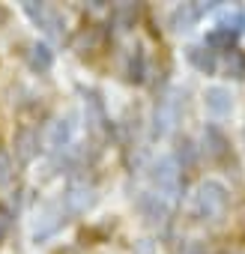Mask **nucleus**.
Wrapping results in <instances>:
<instances>
[{"instance_id": "f257e3e1", "label": "nucleus", "mask_w": 245, "mask_h": 254, "mask_svg": "<svg viewBox=\"0 0 245 254\" xmlns=\"http://www.w3.org/2000/svg\"><path fill=\"white\" fill-rule=\"evenodd\" d=\"M227 189L218 180H203L191 194V215L200 221H218L227 212Z\"/></svg>"}, {"instance_id": "f03ea898", "label": "nucleus", "mask_w": 245, "mask_h": 254, "mask_svg": "<svg viewBox=\"0 0 245 254\" xmlns=\"http://www.w3.org/2000/svg\"><path fill=\"white\" fill-rule=\"evenodd\" d=\"M24 12L33 18V24H36L42 33H48L51 39H63V33H66V18H63L54 6H48V3H24Z\"/></svg>"}, {"instance_id": "7ed1b4c3", "label": "nucleus", "mask_w": 245, "mask_h": 254, "mask_svg": "<svg viewBox=\"0 0 245 254\" xmlns=\"http://www.w3.org/2000/svg\"><path fill=\"white\" fill-rule=\"evenodd\" d=\"M153 186H156V191H159V194H156L159 200L180 194V171H177L174 159H165V162L156 165V171H153Z\"/></svg>"}, {"instance_id": "20e7f679", "label": "nucleus", "mask_w": 245, "mask_h": 254, "mask_svg": "<svg viewBox=\"0 0 245 254\" xmlns=\"http://www.w3.org/2000/svg\"><path fill=\"white\" fill-rule=\"evenodd\" d=\"M93 200H96V189L87 180H72L66 194H63V206L69 212H87L93 206Z\"/></svg>"}, {"instance_id": "39448f33", "label": "nucleus", "mask_w": 245, "mask_h": 254, "mask_svg": "<svg viewBox=\"0 0 245 254\" xmlns=\"http://www.w3.org/2000/svg\"><path fill=\"white\" fill-rule=\"evenodd\" d=\"M209 9H215V3H183V6L174 9L171 27H174L177 33H185V30H191V27L197 24V18H200L203 12H209Z\"/></svg>"}, {"instance_id": "423d86ee", "label": "nucleus", "mask_w": 245, "mask_h": 254, "mask_svg": "<svg viewBox=\"0 0 245 254\" xmlns=\"http://www.w3.org/2000/svg\"><path fill=\"white\" fill-rule=\"evenodd\" d=\"M66 212H69V209L63 206V200H60V203H48V206L39 212V221H36V230H33V236H36V239H45V236H51L57 227H63V224H66V218H63Z\"/></svg>"}, {"instance_id": "0eeeda50", "label": "nucleus", "mask_w": 245, "mask_h": 254, "mask_svg": "<svg viewBox=\"0 0 245 254\" xmlns=\"http://www.w3.org/2000/svg\"><path fill=\"white\" fill-rule=\"evenodd\" d=\"M72 135H75V123H72V117H57V120L48 126L45 144H48V150H63V147L72 144Z\"/></svg>"}, {"instance_id": "6e6552de", "label": "nucleus", "mask_w": 245, "mask_h": 254, "mask_svg": "<svg viewBox=\"0 0 245 254\" xmlns=\"http://www.w3.org/2000/svg\"><path fill=\"white\" fill-rule=\"evenodd\" d=\"M174 123H177V96L171 93V96H165V99L159 102V108H156V135L162 138Z\"/></svg>"}, {"instance_id": "1a4fd4ad", "label": "nucleus", "mask_w": 245, "mask_h": 254, "mask_svg": "<svg viewBox=\"0 0 245 254\" xmlns=\"http://www.w3.org/2000/svg\"><path fill=\"white\" fill-rule=\"evenodd\" d=\"M203 102H206V108H209L215 117H224V114L233 111V96H230L224 87H209L206 96H203Z\"/></svg>"}, {"instance_id": "9d476101", "label": "nucleus", "mask_w": 245, "mask_h": 254, "mask_svg": "<svg viewBox=\"0 0 245 254\" xmlns=\"http://www.w3.org/2000/svg\"><path fill=\"white\" fill-rule=\"evenodd\" d=\"M36 150H39V138H36V132H33V129H21V132L15 135V156L27 165V162L36 156Z\"/></svg>"}, {"instance_id": "9b49d317", "label": "nucleus", "mask_w": 245, "mask_h": 254, "mask_svg": "<svg viewBox=\"0 0 245 254\" xmlns=\"http://www.w3.org/2000/svg\"><path fill=\"white\" fill-rule=\"evenodd\" d=\"M27 63H30V69H36V72H48L51 63H54V54H51V48H48L45 42H36V45H30Z\"/></svg>"}, {"instance_id": "f8f14e48", "label": "nucleus", "mask_w": 245, "mask_h": 254, "mask_svg": "<svg viewBox=\"0 0 245 254\" xmlns=\"http://www.w3.org/2000/svg\"><path fill=\"white\" fill-rule=\"evenodd\" d=\"M188 60L200 69V72H206V75H212L218 66H215V57H212V51H206V48H197V45H191L188 48Z\"/></svg>"}, {"instance_id": "ddd939ff", "label": "nucleus", "mask_w": 245, "mask_h": 254, "mask_svg": "<svg viewBox=\"0 0 245 254\" xmlns=\"http://www.w3.org/2000/svg\"><path fill=\"white\" fill-rule=\"evenodd\" d=\"M203 147H206V153L209 156H221L224 150H227V141H224V135L215 129V126H206V132H203Z\"/></svg>"}, {"instance_id": "4468645a", "label": "nucleus", "mask_w": 245, "mask_h": 254, "mask_svg": "<svg viewBox=\"0 0 245 254\" xmlns=\"http://www.w3.org/2000/svg\"><path fill=\"white\" fill-rule=\"evenodd\" d=\"M224 72L230 75V78H236V81H242L245 78V54L242 51H227V63H224Z\"/></svg>"}, {"instance_id": "2eb2a0df", "label": "nucleus", "mask_w": 245, "mask_h": 254, "mask_svg": "<svg viewBox=\"0 0 245 254\" xmlns=\"http://www.w3.org/2000/svg\"><path fill=\"white\" fill-rule=\"evenodd\" d=\"M129 81H144V54H132L129 60Z\"/></svg>"}, {"instance_id": "dca6fc26", "label": "nucleus", "mask_w": 245, "mask_h": 254, "mask_svg": "<svg viewBox=\"0 0 245 254\" xmlns=\"http://www.w3.org/2000/svg\"><path fill=\"white\" fill-rule=\"evenodd\" d=\"M9 180H12V162H9L6 153H0V189H3Z\"/></svg>"}, {"instance_id": "f3484780", "label": "nucleus", "mask_w": 245, "mask_h": 254, "mask_svg": "<svg viewBox=\"0 0 245 254\" xmlns=\"http://www.w3.org/2000/svg\"><path fill=\"white\" fill-rule=\"evenodd\" d=\"M9 227H12V212L6 206H0V239L9 233Z\"/></svg>"}]
</instances>
